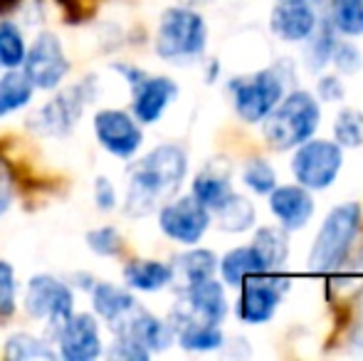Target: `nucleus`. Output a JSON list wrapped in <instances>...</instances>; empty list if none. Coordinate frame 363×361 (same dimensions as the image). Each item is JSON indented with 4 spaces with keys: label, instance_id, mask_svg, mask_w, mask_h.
I'll list each match as a JSON object with an SVG mask.
<instances>
[{
    "label": "nucleus",
    "instance_id": "28",
    "mask_svg": "<svg viewBox=\"0 0 363 361\" xmlns=\"http://www.w3.org/2000/svg\"><path fill=\"white\" fill-rule=\"evenodd\" d=\"M309 48H306V62L311 65V70H321L324 65H329L331 52L336 48V28L329 18H321L314 33L306 38Z\"/></svg>",
    "mask_w": 363,
    "mask_h": 361
},
{
    "label": "nucleus",
    "instance_id": "9",
    "mask_svg": "<svg viewBox=\"0 0 363 361\" xmlns=\"http://www.w3.org/2000/svg\"><path fill=\"white\" fill-rule=\"evenodd\" d=\"M289 289V279L277 272L250 274L240 284L238 317L245 324H264L274 317L284 292Z\"/></svg>",
    "mask_w": 363,
    "mask_h": 361
},
{
    "label": "nucleus",
    "instance_id": "15",
    "mask_svg": "<svg viewBox=\"0 0 363 361\" xmlns=\"http://www.w3.org/2000/svg\"><path fill=\"white\" fill-rule=\"evenodd\" d=\"M60 357L67 361H91L101 357L99 322L91 314H69L62 327L55 332Z\"/></svg>",
    "mask_w": 363,
    "mask_h": 361
},
{
    "label": "nucleus",
    "instance_id": "12",
    "mask_svg": "<svg viewBox=\"0 0 363 361\" xmlns=\"http://www.w3.org/2000/svg\"><path fill=\"white\" fill-rule=\"evenodd\" d=\"M94 136L104 151H109L116 159H131L144 144L136 116L126 114L121 109H99L94 114Z\"/></svg>",
    "mask_w": 363,
    "mask_h": 361
},
{
    "label": "nucleus",
    "instance_id": "26",
    "mask_svg": "<svg viewBox=\"0 0 363 361\" xmlns=\"http://www.w3.org/2000/svg\"><path fill=\"white\" fill-rule=\"evenodd\" d=\"M173 267V274H181L183 282L188 284H196L201 279L213 277L218 270V257L213 250H203V248H196V250H188L183 255L176 257V265Z\"/></svg>",
    "mask_w": 363,
    "mask_h": 361
},
{
    "label": "nucleus",
    "instance_id": "24",
    "mask_svg": "<svg viewBox=\"0 0 363 361\" xmlns=\"http://www.w3.org/2000/svg\"><path fill=\"white\" fill-rule=\"evenodd\" d=\"M33 82L25 72L20 70H8V72L0 77V119L13 111L23 109L33 99Z\"/></svg>",
    "mask_w": 363,
    "mask_h": 361
},
{
    "label": "nucleus",
    "instance_id": "39",
    "mask_svg": "<svg viewBox=\"0 0 363 361\" xmlns=\"http://www.w3.org/2000/svg\"><path fill=\"white\" fill-rule=\"evenodd\" d=\"M319 94H321V99L336 101V99H341V96H344V84H341L336 77H321Z\"/></svg>",
    "mask_w": 363,
    "mask_h": 361
},
{
    "label": "nucleus",
    "instance_id": "35",
    "mask_svg": "<svg viewBox=\"0 0 363 361\" xmlns=\"http://www.w3.org/2000/svg\"><path fill=\"white\" fill-rule=\"evenodd\" d=\"M331 62L336 65L341 74H356L363 65L361 50L351 43H336L334 52H331Z\"/></svg>",
    "mask_w": 363,
    "mask_h": 361
},
{
    "label": "nucleus",
    "instance_id": "30",
    "mask_svg": "<svg viewBox=\"0 0 363 361\" xmlns=\"http://www.w3.org/2000/svg\"><path fill=\"white\" fill-rule=\"evenodd\" d=\"M334 139L341 149H359L363 146V111L344 106L334 121Z\"/></svg>",
    "mask_w": 363,
    "mask_h": 361
},
{
    "label": "nucleus",
    "instance_id": "7",
    "mask_svg": "<svg viewBox=\"0 0 363 361\" xmlns=\"http://www.w3.org/2000/svg\"><path fill=\"white\" fill-rule=\"evenodd\" d=\"M25 309L30 317L48 322L55 334L65 324V319L74 312V294L62 279L52 274H35L25 287Z\"/></svg>",
    "mask_w": 363,
    "mask_h": 361
},
{
    "label": "nucleus",
    "instance_id": "3",
    "mask_svg": "<svg viewBox=\"0 0 363 361\" xmlns=\"http://www.w3.org/2000/svg\"><path fill=\"white\" fill-rule=\"evenodd\" d=\"M361 228V206L354 201H346L341 206L331 208L326 221L321 223L316 233L314 248L306 257V267L311 272H331L349 257Z\"/></svg>",
    "mask_w": 363,
    "mask_h": 361
},
{
    "label": "nucleus",
    "instance_id": "27",
    "mask_svg": "<svg viewBox=\"0 0 363 361\" xmlns=\"http://www.w3.org/2000/svg\"><path fill=\"white\" fill-rule=\"evenodd\" d=\"M5 359L10 361H55L57 359V352L50 347L48 342L33 337V334L18 332L5 342L3 349Z\"/></svg>",
    "mask_w": 363,
    "mask_h": 361
},
{
    "label": "nucleus",
    "instance_id": "14",
    "mask_svg": "<svg viewBox=\"0 0 363 361\" xmlns=\"http://www.w3.org/2000/svg\"><path fill=\"white\" fill-rule=\"evenodd\" d=\"M228 314V297L225 287L218 279L208 277L196 284H188L183 299L173 309L171 319H198V322L220 324Z\"/></svg>",
    "mask_w": 363,
    "mask_h": 361
},
{
    "label": "nucleus",
    "instance_id": "23",
    "mask_svg": "<svg viewBox=\"0 0 363 361\" xmlns=\"http://www.w3.org/2000/svg\"><path fill=\"white\" fill-rule=\"evenodd\" d=\"M218 270H220V277H223V282L228 284V287H240L242 279L250 277V274L267 272L252 245L235 248V250L225 252L223 260H218Z\"/></svg>",
    "mask_w": 363,
    "mask_h": 361
},
{
    "label": "nucleus",
    "instance_id": "37",
    "mask_svg": "<svg viewBox=\"0 0 363 361\" xmlns=\"http://www.w3.org/2000/svg\"><path fill=\"white\" fill-rule=\"evenodd\" d=\"M94 203H96V208L104 213L116 208V188L106 176H99V179L94 181Z\"/></svg>",
    "mask_w": 363,
    "mask_h": 361
},
{
    "label": "nucleus",
    "instance_id": "25",
    "mask_svg": "<svg viewBox=\"0 0 363 361\" xmlns=\"http://www.w3.org/2000/svg\"><path fill=\"white\" fill-rule=\"evenodd\" d=\"M213 213L218 218V226L228 233H245L255 226V206L238 193H230Z\"/></svg>",
    "mask_w": 363,
    "mask_h": 361
},
{
    "label": "nucleus",
    "instance_id": "29",
    "mask_svg": "<svg viewBox=\"0 0 363 361\" xmlns=\"http://www.w3.org/2000/svg\"><path fill=\"white\" fill-rule=\"evenodd\" d=\"M329 13L336 33L363 35V0H329Z\"/></svg>",
    "mask_w": 363,
    "mask_h": 361
},
{
    "label": "nucleus",
    "instance_id": "32",
    "mask_svg": "<svg viewBox=\"0 0 363 361\" xmlns=\"http://www.w3.org/2000/svg\"><path fill=\"white\" fill-rule=\"evenodd\" d=\"M242 181L250 191L259 193V196H267V193L277 186V174H274V169L264 159H250L247 164H245Z\"/></svg>",
    "mask_w": 363,
    "mask_h": 361
},
{
    "label": "nucleus",
    "instance_id": "22",
    "mask_svg": "<svg viewBox=\"0 0 363 361\" xmlns=\"http://www.w3.org/2000/svg\"><path fill=\"white\" fill-rule=\"evenodd\" d=\"M252 248L257 252V257L262 260L264 270L267 272H277L279 267L287 262L289 255V238L284 228H274V226H264L255 233Z\"/></svg>",
    "mask_w": 363,
    "mask_h": 361
},
{
    "label": "nucleus",
    "instance_id": "6",
    "mask_svg": "<svg viewBox=\"0 0 363 361\" xmlns=\"http://www.w3.org/2000/svg\"><path fill=\"white\" fill-rule=\"evenodd\" d=\"M230 91L240 119L247 124H259L284 96V82L277 70H259L250 77L233 79Z\"/></svg>",
    "mask_w": 363,
    "mask_h": 361
},
{
    "label": "nucleus",
    "instance_id": "40",
    "mask_svg": "<svg viewBox=\"0 0 363 361\" xmlns=\"http://www.w3.org/2000/svg\"><path fill=\"white\" fill-rule=\"evenodd\" d=\"M351 344H354L359 352H363V314L356 319V324H354V332H351Z\"/></svg>",
    "mask_w": 363,
    "mask_h": 361
},
{
    "label": "nucleus",
    "instance_id": "21",
    "mask_svg": "<svg viewBox=\"0 0 363 361\" xmlns=\"http://www.w3.org/2000/svg\"><path fill=\"white\" fill-rule=\"evenodd\" d=\"M173 267L158 260H134L124 267V279L131 289L141 292H158L173 282Z\"/></svg>",
    "mask_w": 363,
    "mask_h": 361
},
{
    "label": "nucleus",
    "instance_id": "11",
    "mask_svg": "<svg viewBox=\"0 0 363 361\" xmlns=\"http://www.w3.org/2000/svg\"><path fill=\"white\" fill-rule=\"evenodd\" d=\"M158 226L163 235H168L171 240L181 245H196L211 228V211L201 206L193 196H183L171 203H163L158 211Z\"/></svg>",
    "mask_w": 363,
    "mask_h": 361
},
{
    "label": "nucleus",
    "instance_id": "38",
    "mask_svg": "<svg viewBox=\"0 0 363 361\" xmlns=\"http://www.w3.org/2000/svg\"><path fill=\"white\" fill-rule=\"evenodd\" d=\"M13 196H15L13 171H10V166L5 161H0V218H3V213H8Z\"/></svg>",
    "mask_w": 363,
    "mask_h": 361
},
{
    "label": "nucleus",
    "instance_id": "17",
    "mask_svg": "<svg viewBox=\"0 0 363 361\" xmlns=\"http://www.w3.org/2000/svg\"><path fill=\"white\" fill-rule=\"evenodd\" d=\"M269 196V208L284 231H299L314 216V198L304 186H274Z\"/></svg>",
    "mask_w": 363,
    "mask_h": 361
},
{
    "label": "nucleus",
    "instance_id": "13",
    "mask_svg": "<svg viewBox=\"0 0 363 361\" xmlns=\"http://www.w3.org/2000/svg\"><path fill=\"white\" fill-rule=\"evenodd\" d=\"M326 0H277L269 15V28L279 40L304 43L316 30Z\"/></svg>",
    "mask_w": 363,
    "mask_h": 361
},
{
    "label": "nucleus",
    "instance_id": "2",
    "mask_svg": "<svg viewBox=\"0 0 363 361\" xmlns=\"http://www.w3.org/2000/svg\"><path fill=\"white\" fill-rule=\"evenodd\" d=\"M321 119L319 101L314 94L304 89H296L291 94L282 96L272 111L262 119L264 139L277 151L296 149L306 139L316 134Z\"/></svg>",
    "mask_w": 363,
    "mask_h": 361
},
{
    "label": "nucleus",
    "instance_id": "19",
    "mask_svg": "<svg viewBox=\"0 0 363 361\" xmlns=\"http://www.w3.org/2000/svg\"><path fill=\"white\" fill-rule=\"evenodd\" d=\"M91 307H94L96 317H101L111 329L136 307V299L131 292L116 287L111 282H96L91 287Z\"/></svg>",
    "mask_w": 363,
    "mask_h": 361
},
{
    "label": "nucleus",
    "instance_id": "31",
    "mask_svg": "<svg viewBox=\"0 0 363 361\" xmlns=\"http://www.w3.org/2000/svg\"><path fill=\"white\" fill-rule=\"evenodd\" d=\"M25 52H28V45H25V38L18 25L0 23V67L5 70L23 67Z\"/></svg>",
    "mask_w": 363,
    "mask_h": 361
},
{
    "label": "nucleus",
    "instance_id": "18",
    "mask_svg": "<svg viewBox=\"0 0 363 361\" xmlns=\"http://www.w3.org/2000/svg\"><path fill=\"white\" fill-rule=\"evenodd\" d=\"M230 179H233V166L230 164H208L201 174L193 181V193L201 206H206L208 211H216L220 203L233 193V186H230Z\"/></svg>",
    "mask_w": 363,
    "mask_h": 361
},
{
    "label": "nucleus",
    "instance_id": "33",
    "mask_svg": "<svg viewBox=\"0 0 363 361\" xmlns=\"http://www.w3.org/2000/svg\"><path fill=\"white\" fill-rule=\"evenodd\" d=\"M86 245H89L91 252L101 257H111V255H119L121 250V235L116 228L111 226H101L94 228V231L86 233Z\"/></svg>",
    "mask_w": 363,
    "mask_h": 361
},
{
    "label": "nucleus",
    "instance_id": "8",
    "mask_svg": "<svg viewBox=\"0 0 363 361\" xmlns=\"http://www.w3.org/2000/svg\"><path fill=\"white\" fill-rule=\"evenodd\" d=\"M89 99V84H74L55 94L48 104L35 109L28 119L30 131L38 136H67L84 114V104Z\"/></svg>",
    "mask_w": 363,
    "mask_h": 361
},
{
    "label": "nucleus",
    "instance_id": "34",
    "mask_svg": "<svg viewBox=\"0 0 363 361\" xmlns=\"http://www.w3.org/2000/svg\"><path fill=\"white\" fill-rule=\"evenodd\" d=\"M15 297H18V282L10 262L0 260V317H10L15 312Z\"/></svg>",
    "mask_w": 363,
    "mask_h": 361
},
{
    "label": "nucleus",
    "instance_id": "10",
    "mask_svg": "<svg viewBox=\"0 0 363 361\" xmlns=\"http://www.w3.org/2000/svg\"><path fill=\"white\" fill-rule=\"evenodd\" d=\"M23 72L30 77L35 89L52 91L62 84L69 72V62L60 38L55 33H40L35 38L33 48L25 52Z\"/></svg>",
    "mask_w": 363,
    "mask_h": 361
},
{
    "label": "nucleus",
    "instance_id": "1",
    "mask_svg": "<svg viewBox=\"0 0 363 361\" xmlns=\"http://www.w3.org/2000/svg\"><path fill=\"white\" fill-rule=\"evenodd\" d=\"M188 171V156L181 146L161 144L148 151L129 169L124 213L129 218H144L158 211L171 196H176Z\"/></svg>",
    "mask_w": 363,
    "mask_h": 361
},
{
    "label": "nucleus",
    "instance_id": "20",
    "mask_svg": "<svg viewBox=\"0 0 363 361\" xmlns=\"http://www.w3.org/2000/svg\"><path fill=\"white\" fill-rule=\"evenodd\" d=\"M178 344L188 352H216L225 344L220 324L198 322V319H171Z\"/></svg>",
    "mask_w": 363,
    "mask_h": 361
},
{
    "label": "nucleus",
    "instance_id": "4",
    "mask_svg": "<svg viewBox=\"0 0 363 361\" xmlns=\"http://www.w3.org/2000/svg\"><path fill=\"white\" fill-rule=\"evenodd\" d=\"M208 43V25L193 8H168L156 30L158 57L171 62H186L203 55Z\"/></svg>",
    "mask_w": 363,
    "mask_h": 361
},
{
    "label": "nucleus",
    "instance_id": "16",
    "mask_svg": "<svg viewBox=\"0 0 363 361\" xmlns=\"http://www.w3.org/2000/svg\"><path fill=\"white\" fill-rule=\"evenodd\" d=\"M178 96V84L168 77H146L134 84V116L141 124H156Z\"/></svg>",
    "mask_w": 363,
    "mask_h": 361
},
{
    "label": "nucleus",
    "instance_id": "36",
    "mask_svg": "<svg viewBox=\"0 0 363 361\" xmlns=\"http://www.w3.org/2000/svg\"><path fill=\"white\" fill-rule=\"evenodd\" d=\"M109 357L111 359H126V361H146L151 354L141 347L136 339L124 337V334H116V342L114 347L109 349Z\"/></svg>",
    "mask_w": 363,
    "mask_h": 361
},
{
    "label": "nucleus",
    "instance_id": "5",
    "mask_svg": "<svg viewBox=\"0 0 363 361\" xmlns=\"http://www.w3.org/2000/svg\"><path fill=\"white\" fill-rule=\"evenodd\" d=\"M344 164V149L336 141L326 139H306L296 146L291 159V171L299 186L309 191H324L336 181Z\"/></svg>",
    "mask_w": 363,
    "mask_h": 361
}]
</instances>
